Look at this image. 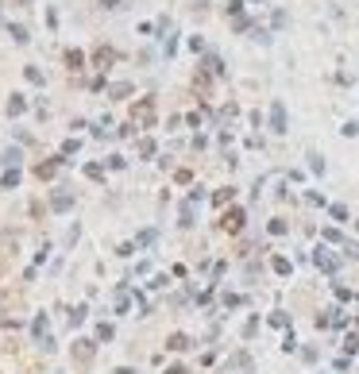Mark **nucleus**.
<instances>
[{
	"mask_svg": "<svg viewBox=\"0 0 359 374\" xmlns=\"http://www.w3.org/2000/svg\"><path fill=\"white\" fill-rule=\"evenodd\" d=\"M271 120H274V131H286V112H282V105H271Z\"/></svg>",
	"mask_w": 359,
	"mask_h": 374,
	"instance_id": "f257e3e1",
	"label": "nucleus"
}]
</instances>
